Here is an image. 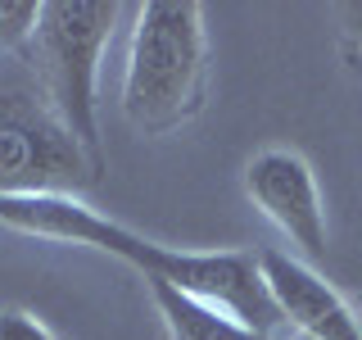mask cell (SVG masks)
<instances>
[{"label":"cell","mask_w":362,"mask_h":340,"mask_svg":"<svg viewBox=\"0 0 362 340\" xmlns=\"http://www.w3.org/2000/svg\"><path fill=\"white\" fill-rule=\"evenodd\" d=\"M0 222L23 232V236H45V241H73V245L105 249V254L122 259V264L141 268L145 277L168 281L181 295H195V300L213 304V309L231 313L235 322L254 327L267 340L276 336V327H286L276 304H272L258 254H249V249L163 245V241H150V236L105 218L100 209H90L77 196H0Z\"/></svg>","instance_id":"6da1fadb"},{"label":"cell","mask_w":362,"mask_h":340,"mask_svg":"<svg viewBox=\"0 0 362 340\" xmlns=\"http://www.w3.org/2000/svg\"><path fill=\"white\" fill-rule=\"evenodd\" d=\"M209 100V32L195 0L136 5L122 118L141 136H168L190 123Z\"/></svg>","instance_id":"7a4b0ae2"},{"label":"cell","mask_w":362,"mask_h":340,"mask_svg":"<svg viewBox=\"0 0 362 340\" xmlns=\"http://www.w3.org/2000/svg\"><path fill=\"white\" fill-rule=\"evenodd\" d=\"M122 5L118 0H45L41 23L32 37L28 64L41 73V96L64 118V128L86 145L95 164H105L100 150V60L113 41Z\"/></svg>","instance_id":"3957f363"},{"label":"cell","mask_w":362,"mask_h":340,"mask_svg":"<svg viewBox=\"0 0 362 340\" xmlns=\"http://www.w3.org/2000/svg\"><path fill=\"white\" fill-rule=\"evenodd\" d=\"M100 173L45 96L0 91V196H77Z\"/></svg>","instance_id":"277c9868"},{"label":"cell","mask_w":362,"mask_h":340,"mask_svg":"<svg viewBox=\"0 0 362 340\" xmlns=\"http://www.w3.org/2000/svg\"><path fill=\"white\" fill-rule=\"evenodd\" d=\"M245 196L281 236L308 259L326 254V204L313 164L299 150L267 145L245 164Z\"/></svg>","instance_id":"5b68a950"},{"label":"cell","mask_w":362,"mask_h":340,"mask_svg":"<svg viewBox=\"0 0 362 340\" xmlns=\"http://www.w3.org/2000/svg\"><path fill=\"white\" fill-rule=\"evenodd\" d=\"M258 268L290 332H299L303 340H362L358 309L313 264L286 249H258Z\"/></svg>","instance_id":"8992f818"},{"label":"cell","mask_w":362,"mask_h":340,"mask_svg":"<svg viewBox=\"0 0 362 340\" xmlns=\"http://www.w3.org/2000/svg\"><path fill=\"white\" fill-rule=\"evenodd\" d=\"M145 281H150V295H154V304H158V313H163V327H168L173 340H267V336H258L254 327L235 322L231 313L213 309V304L195 300V295H181L177 286H168V281H154V277H145Z\"/></svg>","instance_id":"52a82bcc"},{"label":"cell","mask_w":362,"mask_h":340,"mask_svg":"<svg viewBox=\"0 0 362 340\" xmlns=\"http://www.w3.org/2000/svg\"><path fill=\"white\" fill-rule=\"evenodd\" d=\"M41 23L37 0H0V50L5 55H32V37Z\"/></svg>","instance_id":"ba28073f"},{"label":"cell","mask_w":362,"mask_h":340,"mask_svg":"<svg viewBox=\"0 0 362 340\" xmlns=\"http://www.w3.org/2000/svg\"><path fill=\"white\" fill-rule=\"evenodd\" d=\"M0 340H54V332L28 309H0Z\"/></svg>","instance_id":"9c48e42d"},{"label":"cell","mask_w":362,"mask_h":340,"mask_svg":"<svg viewBox=\"0 0 362 340\" xmlns=\"http://www.w3.org/2000/svg\"><path fill=\"white\" fill-rule=\"evenodd\" d=\"M339 50L362 73V5H339Z\"/></svg>","instance_id":"30bf717a"}]
</instances>
